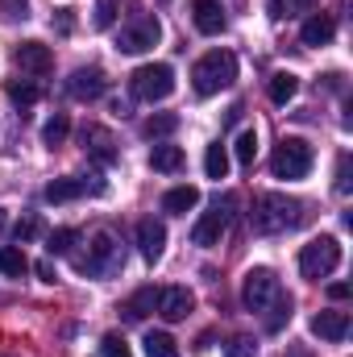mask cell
<instances>
[{"mask_svg": "<svg viewBox=\"0 0 353 357\" xmlns=\"http://www.w3.org/2000/svg\"><path fill=\"white\" fill-rule=\"evenodd\" d=\"M250 225H254V233H262V237L291 233V229L303 225V204L291 199V195H283V191H262V195L254 199Z\"/></svg>", "mask_w": 353, "mask_h": 357, "instance_id": "cell-1", "label": "cell"}, {"mask_svg": "<svg viewBox=\"0 0 353 357\" xmlns=\"http://www.w3.org/2000/svg\"><path fill=\"white\" fill-rule=\"evenodd\" d=\"M233 79H237V54L233 50H208L191 67V88L200 96H216L220 88H229Z\"/></svg>", "mask_w": 353, "mask_h": 357, "instance_id": "cell-2", "label": "cell"}, {"mask_svg": "<svg viewBox=\"0 0 353 357\" xmlns=\"http://www.w3.org/2000/svg\"><path fill=\"white\" fill-rule=\"evenodd\" d=\"M75 266L91 274V278H112V274H121L125 270V250H121V241H117V233L112 229H96L88 241V258H80Z\"/></svg>", "mask_w": 353, "mask_h": 357, "instance_id": "cell-3", "label": "cell"}, {"mask_svg": "<svg viewBox=\"0 0 353 357\" xmlns=\"http://www.w3.org/2000/svg\"><path fill=\"white\" fill-rule=\"evenodd\" d=\"M129 91L133 100H146V104H158L175 91V67L171 63H146L129 75Z\"/></svg>", "mask_w": 353, "mask_h": 357, "instance_id": "cell-4", "label": "cell"}, {"mask_svg": "<svg viewBox=\"0 0 353 357\" xmlns=\"http://www.w3.org/2000/svg\"><path fill=\"white\" fill-rule=\"evenodd\" d=\"M233 208H237L233 195H216L212 208L191 225V245H204V250L220 245V237H225V229H229V220H233Z\"/></svg>", "mask_w": 353, "mask_h": 357, "instance_id": "cell-5", "label": "cell"}, {"mask_svg": "<svg viewBox=\"0 0 353 357\" xmlns=\"http://www.w3.org/2000/svg\"><path fill=\"white\" fill-rule=\"evenodd\" d=\"M312 162H316V154H312V146H308L303 137H283V142L274 146V154H270L274 178H303L312 171Z\"/></svg>", "mask_w": 353, "mask_h": 357, "instance_id": "cell-6", "label": "cell"}, {"mask_svg": "<svg viewBox=\"0 0 353 357\" xmlns=\"http://www.w3.org/2000/svg\"><path fill=\"white\" fill-rule=\"evenodd\" d=\"M337 266H341V241L337 237H316L299 250V274L312 278V282L329 278Z\"/></svg>", "mask_w": 353, "mask_h": 357, "instance_id": "cell-7", "label": "cell"}, {"mask_svg": "<svg viewBox=\"0 0 353 357\" xmlns=\"http://www.w3.org/2000/svg\"><path fill=\"white\" fill-rule=\"evenodd\" d=\"M158 38H163L158 17H133V21L117 33V50H121V54H146V50L158 46Z\"/></svg>", "mask_w": 353, "mask_h": 357, "instance_id": "cell-8", "label": "cell"}, {"mask_svg": "<svg viewBox=\"0 0 353 357\" xmlns=\"http://www.w3.org/2000/svg\"><path fill=\"white\" fill-rule=\"evenodd\" d=\"M278 291H283V287H278L274 270L254 266L250 274H246V282H241V303H246L250 312H266V307H270V299H274Z\"/></svg>", "mask_w": 353, "mask_h": 357, "instance_id": "cell-9", "label": "cell"}, {"mask_svg": "<svg viewBox=\"0 0 353 357\" xmlns=\"http://www.w3.org/2000/svg\"><path fill=\"white\" fill-rule=\"evenodd\" d=\"M13 59H17V67H21L25 75H33V79L50 75V67H54V54H50V46H46V42H21Z\"/></svg>", "mask_w": 353, "mask_h": 357, "instance_id": "cell-10", "label": "cell"}, {"mask_svg": "<svg viewBox=\"0 0 353 357\" xmlns=\"http://www.w3.org/2000/svg\"><path fill=\"white\" fill-rule=\"evenodd\" d=\"M80 142H84V150H88V158H96L100 167H112L121 154H117V142H112V133L104 129V125H84V133H80Z\"/></svg>", "mask_w": 353, "mask_h": 357, "instance_id": "cell-11", "label": "cell"}, {"mask_svg": "<svg viewBox=\"0 0 353 357\" xmlns=\"http://www.w3.org/2000/svg\"><path fill=\"white\" fill-rule=\"evenodd\" d=\"M100 191H104V183H88V178H75V175L50 178V183H46V199H50V204H67V199H80V195H100Z\"/></svg>", "mask_w": 353, "mask_h": 357, "instance_id": "cell-12", "label": "cell"}, {"mask_svg": "<svg viewBox=\"0 0 353 357\" xmlns=\"http://www.w3.org/2000/svg\"><path fill=\"white\" fill-rule=\"evenodd\" d=\"M137 245H142V258H146V262H158V258L167 254V225L154 220V216H146V220L137 225Z\"/></svg>", "mask_w": 353, "mask_h": 357, "instance_id": "cell-13", "label": "cell"}, {"mask_svg": "<svg viewBox=\"0 0 353 357\" xmlns=\"http://www.w3.org/2000/svg\"><path fill=\"white\" fill-rule=\"evenodd\" d=\"M191 21H195V29L204 33V38H216V33H225V8H220V0H191Z\"/></svg>", "mask_w": 353, "mask_h": 357, "instance_id": "cell-14", "label": "cell"}, {"mask_svg": "<svg viewBox=\"0 0 353 357\" xmlns=\"http://www.w3.org/2000/svg\"><path fill=\"white\" fill-rule=\"evenodd\" d=\"M67 91H71L75 100H100V96L108 91V79H104L100 67H80V71L67 79Z\"/></svg>", "mask_w": 353, "mask_h": 357, "instance_id": "cell-15", "label": "cell"}, {"mask_svg": "<svg viewBox=\"0 0 353 357\" xmlns=\"http://www.w3.org/2000/svg\"><path fill=\"white\" fill-rule=\"evenodd\" d=\"M195 307V299H191V291L187 287H163V295H158V316L163 320H187V312Z\"/></svg>", "mask_w": 353, "mask_h": 357, "instance_id": "cell-16", "label": "cell"}, {"mask_svg": "<svg viewBox=\"0 0 353 357\" xmlns=\"http://www.w3.org/2000/svg\"><path fill=\"white\" fill-rule=\"evenodd\" d=\"M312 333L320 337V341H345L350 337V312H316L312 316Z\"/></svg>", "mask_w": 353, "mask_h": 357, "instance_id": "cell-17", "label": "cell"}, {"mask_svg": "<svg viewBox=\"0 0 353 357\" xmlns=\"http://www.w3.org/2000/svg\"><path fill=\"white\" fill-rule=\"evenodd\" d=\"M333 33H337V21H333L329 13H312V17L303 21V29H299V42H303V46H329Z\"/></svg>", "mask_w": 353, "mask_h": 357, "instance_id": "cell-18", "label": "cell"}, {"mask_svg": "<svg viewBox=\"0 0 353 357\" xmlns=\"http://www.w3.org/2000/svg\"><path fill=\"white\" fill-rule=\"evenodd\" d=\"M158 295H163V287H142V291H133L129 299H125V316L129 320H146L150 312H158Z\"/></svg>", "mask_w": 353, "mask_h": 357, "instance_id": "cell-19", "label": "cell"}, {"mask_svg": "<svg viewBox=\"0 0 353 357\" xmlns=\"http://www.w3.org/2000/svg\"><path fill=\"white\" fill-rule=\"evenodd\" d=\"M195 204H200V187H191V183L171 187V191L163 195V212H171V216H187Z\"/></svg>", "mask_w": 353, "mask_h": 357, "instance_id": "cell-20", "label": "cell"}, {"mask_svg": "<svg viewBox=\"0 0 353 357\" xmlns=\"http://www.w3.org/2000/svg\"><path fill=\"white\" fill-rule=\"evenodd\" d=\"M183 162H187V158H183V150L171 146V142H163V146H154V150H150V167H154V171H163V175H179V171H183Z\"/></svg>", "mask_w": 353, "mask_h": 357, "instance_id": "cell-21", "label": "cell"}, {"mask_svg": "<svg viewBox=\"0 0 353 357\" xmlns=\"http://www.w3.org/2000/svg\"><path fill=\"white\" fill-rule=\"evenodd\" d=\"M287 324H291V295L278 291L270 299V307H266V333H283Z\"/></svg>", "mask_w": 353, "mask_h": 357, "instance_id": "cell-22", "label": "cell"}, {"mask_svg": "<svg viewBox=\"0 0 353 357\" xmlns=\"http://www.w3.org/2000/svg\"><path fill=\"white\" fill-rule=\"evenodd\" d=\"M266 91H270V100H274V104H287V100H295V91H299V75L278 71V75H270Z\"/></svg>", "mask_w": 353, "mask_h": 357, "instance_id": "cell-23", "label": "cell"}, {"mask_svg": "<svg viewBox=\"0 0 353 357\" xmlns=\"http://www.w3.org/2000/svg\"><path fill=\"white\" fill-rule=\"evenodd\" d=\"M25 270H29V258H25V250H21V245H0V274L21 278Z\"/></svg>", "mask_w": 353, "mask_h": 357, "instance_id": "cell-24", "label": "cell"}, {"mask_svg": "<svg viewBox=\"0 0 353 357\" xmlns=\"http://www.w3.org/2000/svg\"><path fill=\"white\" fill-rule=\"evenodd\" d=\"M175 129H179L175 112H154V116H146V121H142V133H146V137H154V142H158V137H171Z\"/></svg>", "mask_w": 353, "mask_h": 357, "instance_id": "cell-25", "label": "cell"}, {"mask_svg": "<svg viewBox=\"0 0 353 357\" xmlns=\"http://www.w3.org/2000/svg\"><path fill=\"white\" fill-rule=\"evenodd\" d=\"M204 175L216 178V183L229 175V150H225L220 142H212V146H208V154H204Z\"/></svg>", "mask_w": 353, "mask_h": 357, "instance_id": "cell-26", "label": "cell"}, {"mask_svg": "<svg viewBox=\"0 0 353 357\" xmlns=\"http://www.w3.org/2000/svg\"><path fill=\"white\" fill-rule=\"evenodd\" d=\"M67 133H71V121H67L63 112H54V116L42 125V146H50V150H54V146H63V142H67Z\"/></svg>", "mask_w": 353, "mask_h": 357, "instance_id": "cell-27", "label": "cell"}, {"mask_svg": "<svg viewBox=\"0 0 353 357\" xmlns=\"http://www.w3.org/2000/svg\"><path fill=\"white\" fill-rule=\"evenodd\" d=\"M146 357H179V345L171 333H146Z\"/></svg>", "mask_w": 353, "mask_h": 357, "instance_id": "cell-28", "label": "cell"}, {"mask_svg": "<svg viewBox=\"0 0 353 357\" xmlns=\"http://www.w3.org/2000/svg\"><path fill=\"white\" fill-rule=\"evenodd\" d=\"M75 245H80V229H54V233L46 237V250H50V258H54V254L63 258V254H71Z\"/></svg>", "mask_w": 353, "mask_h": 357, "instance_id": "cell-29", "label": "cell"}, {"mask_svg": "<svg viewBox=\"0 0 353 357\" xmlns=\"http://www.w3.org/2000/svg\"><path fill=\"white\" fill-rule=\"evenodd\" d=\"M233 150H237V162L250 171V167H254V158H258V133H254V129L237 133V146H233Z\"/></svg>", "mask_w": 353, "mask_h": 357, "instance_id": "cell-30", "label": "cell"}, {"mask_svg": "<svg viewBox=\"0 0 353 357\" xmlns=\"http://www.w3.org/2000/svg\"><path fill=\"white\" fill-rule=\"evenodd\" d=\"M316 0H266V8H270V17L274 21H283V17H299V13H308Z\"/></svg>", "mask_w": 353, "mask_h": 357, "instance_id": "cell-31", "label": "cell"}, {"mask_svg": "<svg viewBox=\"0 0 353 357\" xmlns=\"http://www.w3.org/2000/svg\"><path fill=\"white\" fill-rule=\"evenodd\" d=\"M8 100H13V104H21V108H29V104H38V96H42V91L33 88V84H29V79H8Z\"/></svg>", "mask_w": 353, "mask_h": 357, "instance_id": "cell-32", "label": "cell"}, {"mask_svg": "<svg viewBox=\"0 0 353 357\" xmlns=\"http://www.w3.org/2000/svg\"><path fill=\"white\" fill-rule=\"evenodd\" d=\"M100 357H133V354H129V341H125L121 333H104V341H100Z\"/></svg>", "mask_w": 353, "mask_h": 357, "instance_id": "cell-33", "label": "cell"}, {"mask_svg": "<svg viewBox=\"0 0 353 357\" xmlns=\"http://www.w3.org/2000/svg\"><path fill=\"white\" fill-rule=\"evenodd\" d=\"M42 233V225H38V216H25V220H17L13 225V237H17V245H25V241H33Z\"/></svg>", "mask_w": 353, "mask_h": 357, "instance_id": "cell-34", "label": "cell"}, {"mask_svg": "<svg viewBox=\"0 0 353 357\" xmlns=\"http://www.w3.org/2000/svg\"><path fill=\"white\" fill-rule=\"evenodd\" d=\"M29 4L25 0H0V21H25Z\"/></svg>", "mask_w": 353, "mask_h": 357, "instance_id": "cell-35", "label": "cell"}, {"mask_svg": "<svg viewBox=\"0 0 353 357\" xmlns=\"http://www.w3.org/2000/svg\"><path fill=\"white\" fill-rule=\"evenodd\" d=\"M225 354L229 357H258V345H254L250 337H233V341L225 345Z\"/></svg>", "mask_w": 353, "mask_h": 357, "instance_id": "cell-36", "label": "cell"}, {"mask_svg": "<svg viewBox=\"0 0 353 357\" xmlns=\"http://www.w3.org/2000/svg\"><path fill=\"white\" fill-rule=\"evenodd\" d=\"M337 191H341V195L350 191V154L337 158Z\"/></svg>", "mask_w": 353, "mask_h": 357, "instance_id": "cell-37", "label": "cell"}, {"mask_svg": "<svg viewBox=\"0 0 353 357\" xmlns=\"http://www.w3.org/2000/svg\"><path fill=\"white\" fill-rule=\"evenodd\" d=\"M38 278H42V282H54V278H59V274H54V262H50V258H46V262H38Z\"/></svg>", "mask_w": 353, "mask_h": 357, "instance_id": "cell-38", "label": "cell"}, {"mask_svg": "<svg viewBox=\"0 0 353 357\" xmlns=\"http://www.w3.org/2000/svg\"><path fill=\"white\" fill-rule=\"evenodd\" d=\"M329 299H350V282H329Z\"/></svg>", "mask_w": 353, "mask_h": 357, "instance_id": "cell-39", "label": "cell"}, {"mask_svg": "<svg viewBox=\"0 0 353 357\" xmlns=\"http://www.w3.org/2000/svg\"><path fill=\"white\" fill-rule=\"evenodd\" d=\"M96 25L104 29V25H112V4H100V13H96Z\"/></svg>", "mask_w": 353, "mask_h": 357, "instance_id": "cell-40", "label": "cell"}, {"mask_svg": "<svg viewBox=\"0 0 353 357\" xmlns=\"http://www.w3.org/2000/svg\"><path fill=\"white\" fill-rule=\"evenodd\" d=\"M283 357H312V354H308V349H287Z\"/></svg>", "mask_w": 353, "mask_h": 357, "instance_id": "cell-41", "label": "cell"}, {"mask_svg": "<svg viewBox=\"0 0 353 357\" xmlns=\"http://www.w3.org/2000/svg\"><path fill=\"white\" fill-rule=\"evenodd\" d=\"M0 233H4V212H0Z\"/></svg>", "mask_w": 353, "mask_h": 357, "instance_id": "cell-42", "label": "cell"}]
</instances>
